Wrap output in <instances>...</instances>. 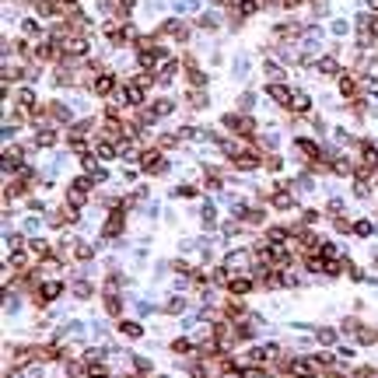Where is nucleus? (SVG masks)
I'll use <instances>...</instances> for the list:
<instances>
[{
	"label": "nucleus",
	"instance_id": "25",
	"mask_svg": "<svg viewBox=\"0 0 378 378\" xmlns=\"http://www.w3.org/2000/svg\"><path fill=\"white\" fill-rule=\"evenodd\" d=\"M182 308H186V298H182V294H172V298L165 301V312H168V315H179Z\"/></svg>",
	"mask_w": 378,
	"mask_h": 378
},
{
	"label": "nucleus",
	"instance_id": "38",
	"mask_svg": "<svg viewBox=\"0 0 378 378\" xmlns=\"http://www.w3.org/2000/svg\"><path fill=\"white\" fill-rule=\"evenodd\" d=\"M189 105H193V109H203V105H207V95H203V91L196 88V91L189 95Z\"/></svg>",
	"mask_w": 378,
	"mask_h": 378
},
{
	"label": "nucleus",
	"instance_id": "27",
	"mask_svg": "<svg viewBox=\"0 0 378 378\" xmlns=\"http://www.w3.org/2000/svg\"><path fill=\"white\" fill-rule=\"evenodd\" d=\"M291 109H294V112H308V109H312V98H308L305 91H298L294 102H291Z\"/></svg>",
	"mask_w": 378,
	"mask_h": 378
},
{
	"label": "nucleus",
	"instance_id": "48",
	"mask_svg": "<svg viewBox=\"0 0 378 378\" xmlns=\"http://www.w3.org/2000/svg\"><path fill=\"white\" fill-rule=\"evenodd\" d=\"M200 25H203V28H217V14H203Z\"/></svg>",
	"mask_w": 378,
	"mask_h": 378
},
{
	"label": "nucleus",
	"instance_id": "1",
	"mask_svg": "<svg viewBox=\"0 0 378 378\" xmlns=\"http://www.w3.org/2000/svg\"><path fill=\"white\" fill-rule=\"evenodd\" d=\"M123 228H126V210H123V207H112V214H109V217H105V224H102V242L119 238V235H123Z\"/></svg>",
	"mask_w": 378,
	"mask_h": 378
},
{
	"label": "nucleus",
	"instance_id": "8",
	"mask_svg": "<svg viewBox=\"0 0 378 378\" xmlns=\"http://www.w3.org/2000/svg\"><path fill=\"white\" fill-rule=\"evenodd\" d=\"M294 154H301L305 161H315V158H322V147L315 140H308V137H298L294 140Z\"/></svg>",
	"mask_w": 378,
	"mask_h": 378
},
{
	"label": "nucleus",
	"instance_id": "15",
	"mask_svg": "<svg viewBox=\"0 0 378 378\" xmlns=\"http://www.w3.org/2000/svg\"><path fill=\"white\" fill-rule=\"evenodd\" d=\"M228 291H231L235 298H242V294H249V291H252V277H238V273H235V277L228 280Z\"/></svg>",
	"mask_w": 378,
	"mask_h": 378
},
{
	"label": "nucleus",
	"instance_id": "14",
	"mask_svg": "<svg viewBox=\"0 0 378 378\" xmlns=\"http://www.w3.org/2000/svg\"><path fill=\"white\" fill-rule=\"evenodd\" d=\"M63 53H67V56H84V53H88V39H84V35L63 39Z\"/></svg>",
	"mask_w": 378,
	"mask_h": 378
},
{
	"label": "nucleus",
	"instance_id": "29",
	"mask_svg": "<svg viewBox=\"0 0 378 378\" xmlns=\"http://www.w3.org/2000/svg\"><path fill=\"white\" fill-rule=\"evenodd\" d=\"M200 214H203V228H214V224H217V207H214V203H207Z\"/></svg>",
	"mask_w": 378,
	"mask_h": 378
},
{
	"label": "nucleus",
	"instance_id": "2",
	"mask_svg": "<svg viewBox=\"0 0 378 378\" xmlns=\"http://www.w3.org/2000/svg\"><path fill=\"white\" fill-rule=\"evenodd\" d=\"M140 168H144L147 175H165V172H168V161H165L161 151H144L140 154Z\"/></svg>",
	"mask_w": 378,
	"mask_h": 378
},
{
	"label": "nucleus",
	"instance_id": "47",
	"mask_svg": "<svg viewBox=\"0 0 378 378\" xmlns=\"http://www.w3.org/2000/svg\"><path fill=\"white\" fill-rule=\"evenodd\" d=\"M319 221V210H301V224H315Z\"/></svg>",
	"mask_w": 378,
	"mask_h": 378
},
{
	"label": "nucleus",
	"instance_id": "24",
	"mask_svg": "<svg viewBox=\"0 0 378 378\" xmlns=\"http://www.w3.org/2000/svg\"><path fill=\"white\" fill-rule=\"evenodd\" d=\"M175 74H179V63H175V60H165V67H161L158 81H161V84H168V81H172Z\"/></svg>",
	"mask_w": 378,
	"mask_h": 378
},
{
	"label": "nucleus",
	"instance_id": "32",
	"mask_svg": "<svg viewBox=\"0 0 378 378\" xmlns=\"http://www.w3.org/2000/svg\"><path fill=\"white\" fill-rule=\"evenodd\" d=\"M172 350H175V354H193V350H196V343H193V340H175V343H172Z\"/></svg>",
	"mask_w": 378,
	"mask_h": 378
},
{
	"label": "nucleus",
	"instance_id": "53",
	"mask_svg": "<svg viewBox=\"0 0 378 378\" xmlns=\"http://www.w3.org/2000/svg\"><path fill=\"white\" fill-rule=\"evenodd\" d=\"M133 4H137V0H119V11H123V14H126V11H130V7H133Z\"/></svg>",
	"mask_w": 378,
	"mask_h": 378
},
{
	"label": "nucleus",
	"instance_id": "44",
	"mask_svg": "<svg viewBox=\"0 0 378 378\" xmlns=\"http://www.w3.org/2000/svg\"><path fill=\"white\" fill-rule=\"evenodd\" d=\"M133 368H137L140 375H147V371H151V361H147V357H133Z\"/></svg>",
	"mask_w": 378,
	"mask_h": 378
},
{
	"label": "nucleus",
	"instance_id": "43",
	"mask_svg": "<svg viewBox=\"0 0 378 378\" xmlns=\"http://www.w3.org/2000/svg\"><path fill=\"white\" fill-rule=\"evenodd\" d=\"M319 343H326V347L336 343V333H333V329H319Z\"/></svg>",
	"mask_w": 378,
	"mask_h": 378
},
{
	"label": "nucleus",
	"instance_id": "7",
	"mask_svg": "<svg viewBox=\"0 0 378 378\" xmlns=\"http://www.w3.org/2000/svg\"><path fill=\"white\" fill-rule=\"evenodd\" d=\"M277 354H280L277 343H263V347H252L249 350V361L252 364H266V361H277Z\"/></svg>",
	"mask_w": 378,
	"mask_h": 378
},
{
	"label": "nucleus",
	"instance_id": "6",
	"mask_svg": "<svg viewBox=\"0 0 378 378\" xmlns=\"http://www.w3.org/2000/svg\"><path fill=\"white\" fill-rule=\"evenodd\" d=\"M60 294H63V284H60V280L39 284V287H35V305H49V301H56Z\"/></svg>",
	"mask_w": 378,
	"mask_h": 378
},
{
	"label": "nucleus",
	"instance_id": "36",
	"mask_svg": "<svg viewBox=\"0 0 378 378\" xmlns=\"http://www.w3.org/2000/svg\"><path fill=\"white\" fill-rule=\"evenodd\" d=\"M375 228H371V221H354V235H361V238H368Z\"/></svg>",
	"mask_w": 378,
	"mask_h": 378
},
{
	"label": "nucleus",
	"instance_id": "55",
	"mask_svg": "<svg viewBox=\"0 0 378 378\" xmlns=\"http://www.w3.org/2000/svg\"><path fill=\"white\" fill-rule=\"evenodd\" d=\"M151 378H168V375H151Z\"/></svg>",
	"mask_w": 378,
	"mask_h": 378
},
{
	"label": "nucleus",
	"instance_id": "54",
	"mask_svg": "<svg viewBox=\"0 0 378 378\" xmlns=\"http://www.w3.org/2000/svg\"><path fill=\"white\" fill-rule=\"evenodd\" d=\"M7 378H21V371H7Z\"/></svg>",
	"mask_w": 378,
	"mask_h": 378
},
{
	"label": "nucleus",
	"instance_id": "10",
	"mask_svg": "<svg viewBox=\"0 0 378 378\" xmlns=\"http://www.w3.org/2000/svg\"><path fill=\"white\" fill-rule=\"evenodd\" d=\"M270 207H277V210H291V207H294V193H287L284 186H277V189L270 193Z\"/></svg>",
	"mask_w": 378,
	"mask_h": 378
},
{
	"label": "nucleus",
	"instance_id": "41",
	"mask_svg": "<svg viewBox=\"0 0 378 378\" xmlns=\"http://www.w3.org/2000/svg\"><path fill=\"white\" fill-rule=\"evenodd\" d=\"M280 77H284V70L277 63H266V81H280Z\"/></svg>",
	"mask_w": 378,
	"mask_h": 378
},
{
	"label": "nucleus",
	"instance_id": "51",
	"mask_svg": "<svg viewBox=\"0 0 378 378\" xmlns=\"http://www.w3.org/2000/svg\"><path fill=\"white\" fill-rule=\"evenodd\" d=\"M333 32L336 35H347V21H333Z\"/></svg>",
	"mask_w": 378,
	"mask_h": 378
},
{
	"label": "nucleus",
	"instance_id": "12",
	"mask_svg": "<svg viewBox=\"0 0 378 378\" xmlns=\"http://www.w3.org/2000/svg\"><path fill=\"white\" fill-rule=\"evenodd\" d=\"M84 203H88V189H81L77 182H70V189H67V207L81 214V207H84Z\"/></svg>",
	"mask_w": 378,
	"mask_h": 378
},
{
	"label": "nucleus",
	"instance_id": "26",
	"mask_svg": "<svg viewBox=\"0 0 378 378\" xmlns=\"http://www.w3.org/2000/svg\"><path fill=\"white\" fill-rule=\"evenodd\" d=\"M315 67H319V74H340V67H336V60H333V56H322V60H319V63H315Z\"/></svg>",
	"mask_w": 378,
	"mask_h": 378
},
{
	"label": "nucleus",
	"instance_id": "35",
	"mask_svg": "<svg viewBox=\"0 0 378 378\" xmlns=\"http://www.w3.org/2000/svg\"><path fill=\"white\" fill-rule=\"evenodd\" d=\"M88 378H109V368L95 361V364H88Z\"/></svg>",
	"mask_w": 378,
	"mask_h": 378
},
{
	"label": "nucleus",
	"instance_id": "11",
	"mask_svg": "<svg viewBox=\"0 0 378 378\" xmlns=\"http://www.w3.org/2000/svg\"><path fill=\"white\" fill-rule=\"evenodd\" d=\"M266 91H270V98H273L277 105H287V109H291V102H294V95H291V88H284L280 81H273V84H270Z\"/></svg>",
	"mask_w": 378,
	"mask_h": 378
},
{
	"label": "nucleus",
	"instance_id": "18",
	"mask_svg": "<svg viewBox=\"0 0 378 378\" xmlns=\"http://www.w3.org/2000/svg\"><path fill=\"white\" fill-rule=\"evenodd\" d=\"M74 256L81 259V263H91V259H95V245H88V242H81V238H77V242H74Z\"/></svg>",
	"mask_w": 378,
	"mask_h": 378
},
{
	"label": "nucleus",
	"instance_id": "37",
	"mask_svg": "<svg viewBox=\"0 0 378 378\" xmlns=\"http://www.w3.org/2000/svg\"><path fill=\"white\" fill-rule=\"evenodd\" d=\"M333 228H336L340 235H350V231H354V221H347V217H336V221H333Z\"/></svg>",
	"mask_w": 378,
	"mask_h": 378
},
{
	"label": "nucleus",
	"instance_id": "31",
	"mask_svg": "<svg viewBox=\"0 0 378 378\" xmlns=\"http://www.w3.org/2000/svg\"><path fill=\"white\" fill-rule=\"evenodd\" d=\"M319 256H322V259H340V249H336L333 242H322V249H319Z\"/></svg>",
	"mask_w": 378,
	"mask_h": 378
},
{
	"label": "nucleus",
	"instance_id": "40",
	"mask_svg": "<svg viewBox=\"0 0 378 378\" xmlns=\"http://www.w3.org/2000/svg\"><path fill=\"white\" fill-rule=\"evenodd\" d=\"M263 165H266L270 172H280V168H284V161H280L277 154H270V158H263Z\"/></svg>",
	"mask_w": 378,
	"mask_h": 378
},
{
	"label": "nucleus",
	"instance_id": "42",
	"mask_svg": "<svg viewBox=\"0 0 378 378\" xmlns=\"http://www.w3.org/2000/svg\"><path fill=\"white\" fill-rule=\"evenodd\" d=\"M357 329H361V322H357L354 315H350V319H343V333H354V336H357Z\"/></svg>",
	"mask_w": 378,
	"mask_h": 378
},
{
	"label": "nucleus",
	"instance_id": "46",
	"mask_svg": "<svg viewBox=\"0 0 378 378\" xmlns=\"http://www.w3.org/2000/svg\"><path fill=\"white\" fill-rule=\"evenodd\" d=\"M326 210H329L333 217H340V210H343V200H329V203H326Z\"/></svg>",
	"mask_w": 378,
	"mask_h": 378
},
{
	"label": "nucleus",
	"instance_id": "13",
	"mask_svg": "<svg viewBox=\"0 0 378 378\" xmlns=\"http://www.w3.org/2000/svg\"><path fill=\"white\" fill-rule=\"evenodd\" d=\"M259 165H263V158L256 151H242L235 158V168H238V172H252V168H259Z\"/></svg>",
	"mask_w": 378,
	"mask_h": 378
},
{
	"label": "nucleus",
	"instance_id": "20",
	"mask_svg": "<svg viewBox=\"0 0 378 378\" xmlns=\"http://www.w3.org/2000/svg\"><path fill=\"white\" fill-rule=\"evenodd\" d=\"M46 112H49L53 119H60V123H70V109H67V105H60V102L46 105Z\"/></svg>",
	"mask_w": 378,
	"mask_h": 378
},
{
	"label": "nucleus",
	"instance_id": "23",
	"mask_svg": "<svg viewBox=\"0 0 378 378\" xmlns=\"http://www.w3.org/2000/svg\"><path fill=\"white\" fill-rule=\"evenodd\" d=\"M35 144H39V147H49V144H56V133H53L49 126H39V133H35Z\"/></svg>",
	"mask_w": 378,
	"mask_h": 378
},
{
	"label": "nucleus",
	"instance_id": "4",
	"mask_svg": "<svg viewBox=\"0 0 378 378\" xmlns=\"http://www.w3.org/2000/svg\"><path fill=\"white\" fill-rule=\"evenodd\" d=\"M224 270H228V273H245V270H252V256H249L245 249H235V252H228Z\"/></svg>",
	"mask_w": 378,
	"mask_h": 378
},
{
	"label": "nucleus",
	"instance_id": "56",
	"mask_svg": "<svg viewBox=\"0 0 378 378\" xmlns=\"http://www.w3.org/2000/svg\"><path fill=\"white\" fill-rule=\"evenodd\" d=\"M375 266H378V256H375Z\"/></svg>",
	"mask_w": 378,
	"mask_h": 378
},
{
	"label": "nucleus",
	"instance_id": "50",
	"mask_svg": "<svg viewBox=\"0 0 378 378\" xmlns=\"http://www.w3.org/2000/svg\"><path fill=\"white\" fill-rule=\"evenodd\" d=\"M21 28H25V35H35V32H39V25H35V21H25Z\"/></svg>",
	"mask_w": 378,
	"mask_h": 378
},
{
	"label": "nucleus",
	"instance_id": "39",
	"mask_svg": "<svg viewBox=\"0 0 378 378\" xmlns=\"http://www.w3.org/2000/svg\"><path fill=\"white\" fill-rule=\"evenodd\" d=\"M196 193H200V189H196V186H189V182L175 186V196H186V200H189V196H196Z\"/></svg>",
	"mask_w": 378,
	"mask_h": 378
},
{
	"label": "nucleus",
	"instance_id": "22",
	"mask_svg": "<svg viewBox=\"0 0 378 378\" xmlns=\"http://www.w3.org/2000/svg\"><path fill=\"white\" fill-rule=\"evenodd\" d=\"M105 312H109V315H119V312H123V298H119L116 291L105 294Z\"/></svg>",
	"mask_w": 378,
	"mask_h": 378
},
{
	"label": "nucleus",
	"instance_id": "52",
	"mask_svg": "<svg viewBox=\"0 0 378 378\" xmlns=\"http://www.w3.org/2000/svg\"><path fill=\"white\" fill-rule=\"evenodd\" d=\"M25 231H39V217H28L25 221Z\"/></svg>",
	"mask_w": 378,
	"mask_h": 378
},
{
	"label": "nucleus",
	"instance_id": "45",
	"mask_svg": "<svg viewBox=\"0 0 378 378\" xmlns=\"http://www.w3.org/2000/svg\"><path fill=\"white\" fill-rule=\"evenodd\" d=\"M133 84H137V88H151L154 77H151V74H137V77H133Z\"/></svg>",
	"mask_w": 378,
	"mask_h": 378
},
{
	"label": "nucleus",
	"instance_id": "21",
	"mask_svg": "<svg viewBox=\"0 0 378 378\" xmlns=\"http://www.w3.org/2000/svg\"><path fill=\"white\" fill-rule=\"evenodd\" d=\"M242 221H245V224H263V221H266V210H263V207H249V210L242 214Z\"/></svg>",
	"mask_w": 378,
	"mask_h": 378
},
{
	"label": "nucleus",
	"instance_id": "3",
	"mask_svg": "<svg viewBox=\"0 0 378 378\" xmlns=\"http://www.w3.org/2000/svg\"><path fill=\"white\" fill-rule=\"evenodd\" d=\"M224 126L231 133H238V137H252V133H256V123H252L249 116H238V112L224 116Z\"/></svg>",
	"mask_w": 378,
	"mask_h": 378
},
{
	"label": "nucleus",
	"instance_id": "17",
	"mask_svg": "<svg viewBox=\"0 0 378 378\" xmlns=\"http://www.w3.org/2000/svg\"><path fill=\"white\" fill-rule=\"evenodd\" d=\"M357 88H361V84H357L350 74H340V95H343V98H354V95H357Z\"/></svg>",
	"mask_w": 378,
	"mask_h": 378
},
{
	"label": "nucleus",
	"instance_id": "49",
	"mask_svg": "<svg viewBox=\"0 0 378 378\" xmlns=\"http://www.w3.org/2000/svg\"><path fill=\"white\" fill-rule=\"evenodd\" d=\"M252 102H256V98H252V95H249V91H245V95H242V98H238V109H245V112H249V109H252Z\"/></svg>",
	"mask_w": 378,
	"mask_h": 378
},
{
	"label": "nucleus",
	"instance_id": "33",
	"mask_svg": "<svg viewBox=\"0 0 378 378\" xmlns=\"http://www.w3.org/2000/svg\"><path fill=\"white\" fill-rule=\"evenodd\" d=\"M357 340H361V343H375V340H378V329H368V326H361V329H357Z\"/></svg>",
	"mask_w": 378,
	"mask_h": 378
},
{
	"label": "nucleus",
	"instance_id": "16",
	"mask_svg": "<svg viewBox=\"0 0 378 378\" xmlns=\"http://www.w3.org/2000/svg\"><path fill=\"white\" fill-rule=\"evenodd\" d=\"M273 35H277V39H294V35H301V25H298V21L277 25V28H273Z\"/></svg>",
	"mask_w": 378,
	"mask_h": 378
},
{
	"label": "nucleus",
	"instance_id": "30",
	"mask_svg": "<svg viewBox=\"0 0 378 378\" xmlns=\"http://www.w3.org/2000/svg\"><path fill=\"white\" fill-rule=\"evenodd\" d=\"M18 102H21V109H32V105H35V91H32V88H21V91H18Z\"/></svg>",
	"mask_w": 378,
	"mask_h": 378
},
{
	"label": "nucleus",
	"instance_id": "5",
	"mask_svg": "<svg viewBox=\"0 0 378 378\" xmlns=\"http://www.w3.org/2000/svg\"><path fill=\"white\" fill-rule=\"evenodd\" d=\"M158 35H168V39H175V42H186V39H189V25L179 21V18H172V21H165V25L158 28Z\"/></svg>",
	"mask_w": 378,
	"mask_h": 378
},
{
	"label": "nucleus",
	"instance_id": "34",
	"mask_svg": "<svg viewBox=\"0 0 378 378\" xmlns=\"http://www.w3.org/2000/svg\"><path fill=\"white\" fill-rule=\"evenodd\" d=\"M74 294L88 301V298H91V284H88V280H74Z\"/></svg>",
	"mask_w": 378,
	"mask_h": 378
},
{
	"label": "nucleus",
	"instance_id": "28",
	"mask_svg": "<svg viewBox=\"0 0 378 378\" xmlns=\"http://www.w3.org/2000/svg\"><path fill=\"white\" fill-rule=\"evenodd\" d=\"M151 109H154V116H168V112L175 109V102H172V98H158Z\"/></svg>",
	"mask_w": 378,
	"mask_h": 378
},
{
	"label": "nucleus",
	"instance_id": "19",
	"mask_svg": "<svg viewBox=\"0 0 378 378\" xmlns=\"http://www.w3.org/2000/svg\"><path fill=\"white\" fill-rule=\"evenodd\" d=\"M119 333H123V336H130V340H140V336H144L140 322H130V319H123V322H119Z\"/></svg>",
	"mask_w": 378,
	"mask_h": 378
},
{
	"label": "nucleus",
	"instance_id": "9",
	"mask_svg": "<svg viewBox=\"0 0 378 378\" xmlns=\"http://www.w3.org/2000/svg\"><path fill=\"white\" fill-rule=\"evenodd\" d=\"M112 88H116L112 74H95V77H91V91H95L98 98H109V95H112Z\"/></svg>",
	"mask_w": 378,
	"mask_h": 378
}]
</instances>
